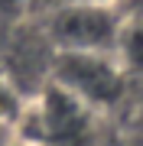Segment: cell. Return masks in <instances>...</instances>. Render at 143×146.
I'll list each match as a JSON object with an SVG mask.
<instances>
[{"instance_id": "cell-1", "label": "cell", "mask_w": 143, "mask_h": 146, "mask_svg": "<svg viewBox=\"0 0 143 146\" xmlns=\"http://www.w3.org/2000/svg\"><path fill=\"white\" fill-rule=\"evenodd\" d=\"M55 84L78 104H107L120 91V78L101 52H62L55 62Z\"/></svg>"}, {"instance_id": "cell-2", "label": "cell", "mask_w": 143, "mask_h": 146, "mask_svg": "<svg viewBox=\"0 0 143 146\" xmlns=\"http://www.w3.org/2000/svg\"><path fill=\"white\" fill-rule=\"evenodd\" d=\"M49 36L62 52H101L114 39V20L98 3H72L52 16Z\"/></svg>"}, {"instance_id": "cell-3", "label": "cell", "mask_w": 143, "mask_h": 146, "mask_svg": "<svg viewBox=\"0 0 143 146\" xmlns=\"http://www.w3.org/2000/svg\"><path fill=\"white\" fill-rule=\"evenodd\" d=\"M39 133L46 140L55 143H72L85 133V114H81V104L75 98H69L65 91H52L46 98V104L39 107Z\"/></svg>"}, {"instance_id": "cell-4", "label": "cell", "mask_w": 143, "mask_h": 146, "mask_svg": "<svg viewBox=\"0 0 143 146\" xmlns=\"http://www.w3.org/2000/svg\"><path fill=\"white\" fill-rule=\"evenodd\" d=\"M20 114H23V107H20V98L7 88L3 81H0V123H10V127H16V120H20Z\"/></svg>"}, {"instance_id": "cell-5", "label": "cell", "mask_w": 143, "mask_h": 146, "mask_svg": "<svg viewBox=\"0 0 143 146\" xmlns=\"http://www.w3.org/2000/svg\"><path fill=\"white\" fill-rule=\"evenodd\" d=\"M124 52H127L130 65L143 68V26H137V29L127 33V39H124Z\"/></svg>"}, {"instance_id": "cell-6", "label": "cell", "mask_w": 143, "mask_h": 146, "mask_svg": "<svg viewBox=\"0 0 143 146\" xmlns=\"http://www.w3.org/2000/svg\"><path fill=\"white\" fill-rule=\"evenodd\" d=\"M13 140H16V127L0 123V146H13Z\"/></svg>"}, {"instance_id": "cell-7", "label": "cell", "mask_w": 143, "mask_h": 146, "mask_svg": "<svg viewBox=\"0 0 143 146\" xmlns=\"http://www.w3.org/2000/svg\"><path fill=\"white\" fill-rule=\"evenodd\" d=\"M72 3H98V0H72Z\"/></svg>"}]
</instances>
